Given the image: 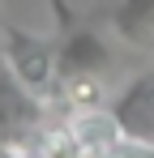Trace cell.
I'll use <instances>...</instances> for the list:
<instances>
[{
    "label": "cell",
    "instance_id": "obj_1",
    "mask_svg": "<svg viewBox=\"0 0 154 158\" xmlns=\"http://www.w3.org/2000/svg\"><path fill=\"white\" fill-rule=\"evenodd\" d=\"M0 43H4L9 77L17 85H26L34 98H47L60 90V64H56V47L47 39L13 26V22H0Z\"/></svg>",
    "mask_w": 154,
    "mask_h": 158
},
{
    "label": "cell",
    "instance_id": "obj_2",
    "mask_svg": "<svg viewBox=\"0 0 154 158\" xmlns=\"http://www.w3.org/2000/svg\"><path fill=\"white\" fill-rule=\"evenodd\" d=\"M107 111H111V120H116V128H120V137L128 145L154 150V69L137 73L107 103Z\"/></svg>",
    "mask_w": 154,
    "mask_h": 158
},
{
    "label": "cell",
    "instance_id": "obj_3",
    "mask_svg": "<svg viewBox=\"0 0 154 158\" xmlns=\"http://www.w3.org/2000/svg\"><path fill=\"white\" fill-rule=\"evenodd\" d=\"M111 30L128 47H154V0H120L111 13Z\"/></svg>",
    "mask_w": 154,
    "mask_h": 158
},
{
    "label": "cell",
    "instance_id": "obj_4",
    "mask_svg": "<svg viewBox=\"0 0 154 158\" xmlns=\"http://www.w3.org/2000/svg\"><path fill=\"white\" fill-rule=\"evenodd\" d=\"M64 98L77 107V111H94V107H107V90H103V77H69L60 81Z\"/></svg>",
    "mask_w": 154,
    "mask_h": 158
},
{
    "label": "cell",
    "instance_id": "obj_5",
    "mask_svg": "<svg viewBox=\"0 0 154 158\" xmlns=\"http://www.w3.org/2000/svg\"><path fill=\"white\" fill-rule=\"evenodd\" d=\"M103 158H154V150H146V145H120V150H111V154H103Z\"/></svg>",
    "mask_w": 154,
    "mask_h": 158
},
{
    "label": "cell",
    "instance_id": "obj_6",
    "mask_svg": "<svg viewBox=\"0 0 154 158\" xmlns=\"http://www.w3.org/2000/svg\"><path fill=\"white\" fill-rule=\"evenodd\" d=\"M0 64H4V43H0Z\"/></svg>",
    "mask_w": 154,
    "mask_h": 158
},
{
    "label": "cell",
    "instance_id": "obj_7",
    "mask_svg": "<svg viewBox=\"0 0 154 158\" xmlns=\"http://www.w3.org/2000/svg\"><path fill=\"white\" fill-rule=\"evenodd\" d=\"M34 158H39V150H34Z\"/></svg>",
    "mask_w": 154,
    "mask_h": 158
}]
</instances>
